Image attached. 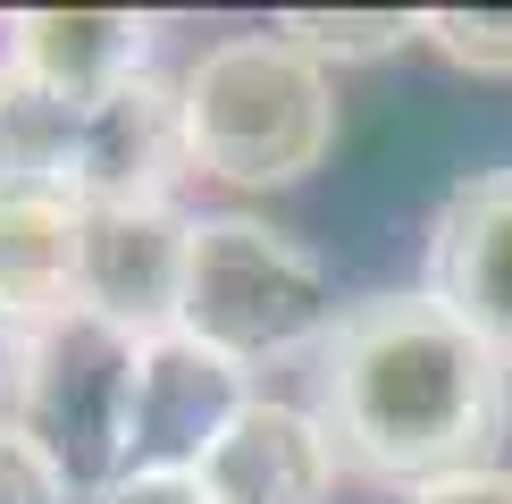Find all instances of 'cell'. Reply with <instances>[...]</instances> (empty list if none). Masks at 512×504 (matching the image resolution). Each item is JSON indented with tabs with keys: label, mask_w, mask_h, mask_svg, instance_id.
Listing matches in <instances>:
<instances>
[{
	"label": "cell",
	"mask_w": 512,
	"mask_h": 504,
	"mask_svg": "<svg viewBox=\"0 0 512 504\" xmlns=\"http://www.w3.org/2000/svg\"><path fill=\"white\" fill-rule=\"evenodd\" d=\"M194 479H202L210 504H328L336 454H328V437H319V420L303 404L252 395Z\"/></svg>",
	"instance_id": "cell-10"
},
{
	"label": "cell",
	"mask_w": 512,
	"mask_h": 504,
	"mask_svg": "<svg viewBox=\"0 0 512 504\" xmlns=\"http://www.w3.org/2000/svg\"><path fill=\"white\" fill-rule=\"evenodd\" d=\"M403 504H512V471H462V479H437V488H420Z\"/></svg>",
	"instance_id": "cell-17"
},
{
	"label": "cell",
	"mask_w": 512,
	"mask_h": 504,
	"mask_svg": "<svg viewBox=\"0 0 512 504\" xmlns=\"http://www.w3.org/2000/svg\"><path fill=\"white\" fill-rule=\"evenodd\" d=\"M185 261H194V219L177 202H84L76 311L118 328L126 345H160L185 328Z\"/></svg>",
	"instance_id": "cell-5"
},
{
	"label": "cell",
	"mask_w": 512,
	"mask_h": 504,
	"mask_svg": "<svg viewBox=\"0 0 512 504\" xmlns=\"http://www.w3.org/2000/svg\"><path fill=\"white\" fill-rule=\"evenodd\" d=\"M185 135H194V168L227 185H294L336 143L328 68L277 34H236L185 76Z\"/></svg>",
	"instance_id": "cell-2"
},
{
	"label": "cell",
	"mask_w": 512,
	"mask_h": 504,
	"mask_svg": "<svg viewBox=\"0 0 512 504\" xmlns=\"http://www.w3.org/2000/svg\"><path fill=\"white\" fill-rule=\"evenodd\" d=\"M101 504H210L194 471H126L101 488Z\"/></svg>",
	"instance_id": "cell-16"
},
{
	"label": "cell",
	"mask_w": 512,
	"mask_h": 504,
	"mask_svg": "<svg viewBox=\"0 0 512 504\" xmlns=\"http://www.w3.org/2000/svg\"><path fill=\"white\" fill-rule=\"evenodd\" d=\"M311 420L336 471L420 496L437 479L496 471V446L512 429V362L437 294H370L336 311L319 345Z\"/></svg>",
	"instance_id": "cell-1"
},
{
	"label": "cell",
	"mask_w": 512,
	"mask_h": 504,
	"mask_svg": "<svg viewBox=\"0 0 512 504\" xmlns=\"http://www.w3.org/2000/svg\"><path fill=\"white\" fill-rule=\"evenodd\" d=\"M336 286L311 244L277 236L261 219H194L185 261V336L227 353L236 370L286 362L303 345H328Z\"/></svg>",
	"instance_id": "cell-3"
},
{
	"label": "cell",
	"mask_w": 512,
	"mask_h": 504,
	"mask_svg": "<svg viewBox=\"0 0 512 504\" xmlns=\"http://www.w3.org/2000/svg\"><path fill=\"white\" fill-rule=\"evenodd\" d=\"M76 219L84 202L68 185H9L0 194V320L51 328L76 311Z\"/></svg>",
	"instance_id": "cell-11"
},
{
	"label": "cell",
	"mask_w": 512,
	"mask_h": 504,
	"mask_svg": "<svg viewBox=\"0 0 512 504\" xmlns=\"http://www.w3.org/2000/svg\"><path fill=\"white\" fill-rule=\"evenodd\" d=\"M0 504H76V479L17 420H0Z\"/></svg>",
	"instance_id": "cell-15"
},
{
	"label": "cell",
	"mask_w": 512,
	"mask_h": 504,
	"mask_svg": "<svg viewBox=\"0 0 512 504\" xmlns=\"http://www.w3.org/2000/svg\"><path fill=\"white\" fill-rule=\"evenodd\" d=\"M0 362H9V370L26 362V328H9V320H0Z\"/></svg>",
	"instance_id": "cell-18"
},
{
	"label": "cell",
	"mask_w": 512,
	"mask_h": 504,
	"mask_svg": "<svg viewBox=\"0 0 512 504\" xmlns=\"http://www.w3.org/2000/svg\"><path fill=\"white\" fill-rule=\"evenodd\" d=\"M420 34V17L403 9H286L277 17V42H294L303 59H387Z\"/></svg>",
	"instance_id": "cell-13"
},
{
	"label": "cell",
	"mask_w": 512,
	"mask_h": 504,
	"mask_svg": "<svg viewBox=\"0 0 512 504\" xmlns=\"http://www.w3.org/2000/svg\"><path fill=\"white\" fill-rule=\"evenodd\" d=\"M429 294L512 362V168H479L437 202Z\"/></svg>",
	"instance_id": "cell-8"
},
{
	"label": "cell",
	"mask_w": 512,
	"mask_h": 504,
	"mask_svg": "<svg viewBox=\"0 0 512 504\" xmlns=\"http://www.w3.org/2000/svg\"><path fill=\"white\" fill-rule=\"evenodd\" d=\"M252 404L244 370L194 336H160L135 353V420H126V471H202L210 446Z\"/></svg>",
	"instance_id": "cell-6"
},
{
	"label": "cell",
	"mask_w": 512,
	"mask_h": 504,
	"mask_svg": "<svg viewBox=\"0 0 512 504\" xmlns=\"http://www.w3.org/2000/svg\"><path fill=\"white\" fill-rule=\"evenodd\" d=\"M76 126H84V101L42 93L26 68L0 59V194L9 185H68Z\"/></svg>",
	"instance_id": "cell-12"
},
{
	"label": "cell",
	"mask_w": 512,
	"mask_h": 504,
	"mask_svg": "<svg viewBox=\"0 0 512 504\" xmlns=\"http://www.w3.org/2000/svg\"><path fill=\"white\" fill-rule=\"evenodd\" d=\"M185 177H194L185 84L135 76V84H118V93L84 101L76 168H68V194L76 202H168Z\"/></svg>",
	"instance_id": "cell-7"
},
{
	"label": "cell",
	"mask_w": 512,
	"mask_h": 504,
	"mask_svg": "<svg viewBox=\"0 0 512 504\" xmlns=\"http://www.w3.org/2000/svg\"><path fill=\"white\" fill-rule=\"evenodd\" d=\"M152 34L160 17L135 9H17L0 17V59L59 101H101L118 84L152 76Z\"/></svg>",
	"instance_id": "cell-9"
},
{
	"label": "cell",
	"mask_w": 512,
	"mask_h": 504,
	"mask_svg": "<svg viewBox=\"0 0 512 504\" xmlns=\"http://www.w3.org/2000/svg\"><path fill=\"white\" fill-rule=\"evenodd\" d=\"M135 353L118 328L68 320L26 336L17 362V429L42 437V454L76 479V488H110L126 479V420H135Z\"/></svg>",
	"instance_id": "cell-4"
},
{
	"label": "cell",
	"mask_w": 512,
	"mask_h": 504,
	"mask_svg": "<svg viewBox=\"0 0 512 504\" xmlns=\"http://www.w3.org/2000/svg\"><path fill=\"white\" fill-rule=\"evenodd\" d=\"M420 34L471 76H512V9H429Z\"/></svg>",
	"instance_id": "cell-14"
}]
</instances>
